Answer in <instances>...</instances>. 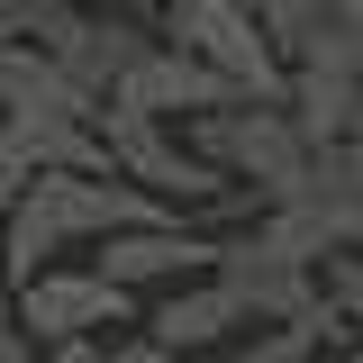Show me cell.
I'll use <instances>...</instances> for the list:
<instances>
[{
    "instance_id": "obj_1",
    "label": "cell",
    "mask_w": 363,
    "mask_h": 363,
    "mask_svg": "<svg viewBox=\"0 0 363 363\" xmlns=\"http://www.w3.org/2000/svg\"><path fill=\"white\" fill-rule=\"evenodd\" d=\"M182 128H191V145H200L227 182H255V200L309 191V182H327V164H336V145H318L281 91H272V100H227V109H200V118H182Z\"/></svg>"
},
{
    "instance_id": "obj_9",
    "label": "cell",
    "mask_w": 363,
    "mask_h": 363,
    "mask_svg": "<svg viewBox=\"0 0 363 363\" xmlns=\"http://www.w3.org/2000/svg\"><path fill=\"white\" fill-rule=\"evenodd\" d=\"M218 272H227V291L245 300V318H255V327H272V318H300V309L318 300V264L281 255V245H264V236L218 245Z\"/></svg>"
},
{
    "instance_id": "obj_16",
    "label": "cell",
    "mask_w": 363,
    "mask_h": 363,
    "mask_svg": "<svg viewBox=\"0 0 363 363\" xmlns=\"http://www.w3.org/2000/svg\"><path fill=\"white\" fill-rule=\"evenodd\" d=\"M0 318H9V245H0Z\"/></svg>"
},
{
    "instance_id": "obj_17",
    "label": "cell",
    "mask_w": 363,
    "mask_h": 363,
    "mask_svg": "<svg viewBox=\"0 0 363 363\" xmlns=\"http://www.w3.org/2000/svg\"><path fill=\"white\" fill-rule=\"evenodd\" d=\"M82 9H155V0H82Z\"/></svg>"
},
{
    "instance_id": "obj_8",
    "label": "cell",
    "mask_w": 363,
    "mask_h": 363,
    "mask_svg": "<svg viewBox=\"0 0 363 363\" xmlns=\"http://www.w3.org/2000/svg\"><path fill=\"white\" fill-rule=\"evenodd\" d=\"M209 264H218V236L182 227V209L173 218H128V227L100 236V272L128 281V291H145V281H191V272H209Z\"/></svg>"
},
{
    "instance_id": "obj_15",
    "label": "cell",
    "mask_w": 363,
    "mask_h": 363,
    "mask_svg": "<svg viewBox=\"0 0 363 363\" xmlns=\"http://www.w3.org/2000/svg\"><path fill=\"white\" fill-rule=\"evenodd\" d=\"M345 182H354V200H363V136H345Z\"/></svg>"
},
{
    "instance_id": "obj_5",
    "label": "cell",
    "mask_w": 363,
    "mask_h": 363,
    "mask_svg": "<svg viewBox=\"0 0 363 363\" xmlns=\"http://www.w3.org/2000/svg\"><path fill=\"white\" fill-rule=\"evenodd\" d=\"M37 173H118L100 109H0V191Z\"/></svg>"
},
{
    "instance_id": "obj_6",
    "label": "cell",
    "mask_w": 363,
    "mask_h": 363,
    "mask_svg": "<svg viewBox=\"0 0 363 363\" xmlns=\"http://www.w3.org/2000/svg\"><path fill=\"white\" fill-rule=\"evenodd\" d=\"M155 37H164V28H145L136 9H82V0H64V18L45 28V45L64 55V73H73L82 91H100V100L136 73V55H145Z\"/></svg>"
},
{
    "instance_id": "obj_14",
    "label": "cell",
    "mask_w": 363,
    "mask_h": 363,
    "mask_svg": "<svg viewBox=\"0 0 363 363\" xmlns=\"http://www.w3.org/2000/svg\"><path fill=\"white\" fill-rule=\"evenodd\" d=\"M37 354V336H28V327H9V318H0V363H28Z\"/></svg>"
},
{
    "instance_id": "obj_2",
    "label": "cell",
    "mask_w": 363,
    "mask_h": 363,
    "mask_svg": "<svg viewBox=\"0 0 363 363\" xmlns=\"http://www.w3.org/2000/svg\"><path fill=\"white\" fill-rule=\"evenodd\" d=\"M155 28H164L182 55L218 64L227 82L264 91V100L291 82V55H281V37L255 18V0H155Z\"/></svg>"
},
{
    "instance_id": "obj_10",
    "label": "cell",
    "mask_w": 363,
    "mask_h": 363,
    "mask_svg": "<svg viewBox=\"0 0 363 363\" xmlns=\"http://www.w3.org/2000/svg\"><path fill=\"white\" fill-rule=\"evenodd\" d=\"M145 327L164 336V354H200V345H227V327H245V300L209 264V272H191V281H173V300L145 309Z\"/></svg>"
},
{
    "instance_id": "obj_3",
    "label": "cell",
    "mask_w": 363,
    "mask_h": 363,
    "mask_svg": "<svg viewBox=\"0 0 363 363\" xmlns=\"http://www.w3.org/2000/svg\"><path fill=\"white\" fill-rule=\"evenodd\" d=\"M100 136H109V164L145 191H164V200H218L227 173L182 136V118H155V109H136V100H100Z\"/></svg>"
},
{
    "instance_id": "obj_13",
    "label": "cell",
    "mask_w": 363,
    "mask_h": 363,
    "mask_svg": "<svg viewBox=\"0 0 363 363\" xmlns=\"http://www.w3.org/2000/svg\"><path fill=\"white\" fill-rule=\"evenodd\" d=\"M64 18V0H0V37H45Z\"/></svg>"
},
{
    "instance_id": "obj_7",
    "label": "cell",
    "mask_w": 363,
    "mask_h": 363,
    "mask_svg": "<svg viewBox=\"0 0 363 363\" xmlns=\"http://www.w3.org/2000/svg\"><path fill=\"white\" fill-rule=\"evenodd\" d=\"M109 100H136V109H155V118H200V109H227V100H264V91L227 82L218 64H200V55H182L173 37H155L145 55H136V73Z\"/></svg>"
},
{
    "instance_id": "obj_12",
    "label": "cell",
    "mask_w": 363,
    "mask_h": 363,
    "mask_svg": "<svg viewBox=\"0 0 363 363\" xmlns=\"http://www.w3.org/2000/svg\"><path fill=\"white\" fill-rule=\"evenodd\" d=\"M318 300L345 318V327H363V245H336V255H318Z\"/></svg>"
},
{
    "instance_id": "obj_4",
    "label": "cell",
    "mask_w": 363,
    "mask_h": 363,
    "mask_svg": "<svg viewBox=\"0 0 363 363\" xmlns=\"http://www.w3.org/2000/svg\"><path fill=\"white\" fill-rule=\"evenodd\" d=\"M9 318H18L37 345H45V336H73V327H145L128 281H109L100 264H64V255L37 264L18 291H9Z\"/></svg>"
},
{
    "instance_id": "obj_11",
    "label": "cell",
    "mask_w": 363,
    "mask_h": 363,
    "mask_svg": "<svg viewBox=\"0 0 363 363\" xmlns=\"http://www.w3.org/2000/svg\"><path fill=\"white\" fill-rule=\"evenodd\" d=\"M0 109H100V91L73 82L45 37H0Z\"/></svg>"
}]
</instances>
